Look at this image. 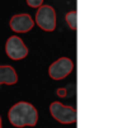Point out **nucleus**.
Segmentation results:
<instances>
[{"label": "nucleus", "mask_w": 118, "mask_h": 128, "mask_svg": "<svg viewBox=\"0 0 118 128\" xmlns=\"http://www.w3.org/2000/svg\"><path fill=\"white\" fill-rule=\"evenodd\" d=\"M8 117L14 127H33L37 124L38 112L31 103L19 102L9 109Z\"/></svg>", "instance_id": "f257e3e1"}, {"label": "nucleus", "mask_w": 118, "mask_h": 128, "mask_svg": "<svg viewBox=\"0 0 118 128\" xmlns=\"http://www.w3.org/2000/svg\"><path fill=\"white\" fill-rule=\"evenodd\" d=\"M52 117L62 124H70L76 120V110L72 106H66L60 102H53L50 105Z\"/></svg>", "instance_id": "f03ea898"}, {"label": "nucleus", "mask_w": 118, "mask_h": 128, "mask_svg": "<svg viewBox=\"0 0 118 128\" xmlns=\"http://www.w3.org/2000/svg\"><path fill=\"white\" fill-rule=\"evenodd\" d=\"M36 22L43 30L52 32L56 28V13L50 5H41L36 14Z\"/></svg>", "instance_id": "7ed1b4c3"}, {"label": "nucleus", "mask_w": 118, "mask_h": 128, "mask_svg": "<svg viewBox=\"0 0 118 128\" xmlns=\"http://www.w3.org/2000/svg\"><path fill=\"white\" fill-rule=\"evenodd\" d=\"M5 52L12 60H22L28 54V48L19 37L12 36V37H9V40L7 41Z\"/></svg>", "instance_id": "20e7f679"}, {"label": "nucleus", "mask_w": 118, "mask_h": 128, "mask_svg": "<svg viewBox=\"0 0 118 128\" xmlns=\"http://www.w3.org/2000/svg\"><path fill=\"white\" fill-rule=\"evenodd\" d=\"M74 68V62L67 57H61L53 64H51L48 68V74L53 80H61L66 78Z\"/></svg>", "instance_id": "39448f33"}, {"label": "nucleus", "mask_w": 118, "mask_h": 128, "mask_svg": "<svg viewBox=\"0 0 118 128\" xmlns=\"http://www.w3.org/2000/svg\"><path fill=\"white\" fill-rule=\"evenodd\" d=\"M33 26H34V22L29 14H18L10 19V28L14 32L26 33V32H29L33 28Z\"/></svg>", "instance_id": "423d86ee"}, {"label": "nucleus", "mask_w": 118, "mask_h": 128, "mask_svg": "<svg viewBox=\"0 0 118 128\" xmlns=\"http://www.w3.org/2000/svg\"><path fill=\"white\" fill-rule=\"evenodd\" d=\"M18 81L17 72L12 66H0V84L13 85Z\"/></svg>", "instance_id": "0eeeda50"}, {"label": "nucleus", "mask_w": 118, "mask_h": 128, "mask_svg": "<svg viewBox=\"0 0 118 128\" xmlns=\"http://www.w3.org/2000/svg\"><path fill=\"white\" fill-rule=\"evenodd\" d=\"M65 19H66V22H67V24L71 29H76V12L75 10L69 12L65 15Z\"/></svg>", "instance_id": "6e6552de"}, {"label": "nucleus", "mask_w": 118, "mask_h": 128, "mask_svg": "<svg viewBox=\"0 0 118 128\" xmlns=\"http://www.w3.org/2000/svg\"><path fill=\"white\" fill-rule=\"evenodd\" d=\"M43 0H27V4L31 6V8H39L42 5Z\"/></svg>", "instance_id": "1a4fd4ad"}, {"label": "nucleus", "mask_w": 118, "mask_h": 128, "mask_svg": "<svg viewBox=\"0 0 118 128\" xmlns=\"http://www.w3.org/2000/svg\"><path fill=\"white\" fill-rule=\"evenodd\" d=\"M65 91H66L65 89H58V90H57V94H58V95H61V96H65V95H66V94H65Z\"/></svg>", "instance_id": "9d476101"}, {"label": "nucleus", "mask_w": 118, "mask_h": 128, "mask_svg": "<svg viewBox=\"0 0 118 128\" xmlns=\"http://www.w3.org/2000/svg\"><path fill=\"white\" fill-rule=\"evenodd\" d=\"M0 128H2V117H0Z\"/></svg>", "instance_id": "9b49d317"}]
</instances>
